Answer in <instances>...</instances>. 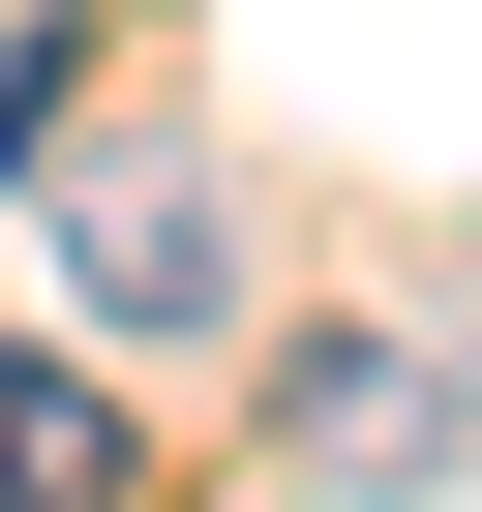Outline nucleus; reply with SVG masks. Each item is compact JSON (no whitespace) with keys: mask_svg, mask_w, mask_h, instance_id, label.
<instances>
[{"mask_svg":"<svg viewBox=\"0 0 482 512\" xmlns=\"http://www.w3.org/2000/svg\"><path fill=\"white\" fill-rule=\"evenodd\" d=\"M0 482H121V392H91V362H31V332H0Z\"/></svg>","mask_w":482,"mask_h":512,"instance_id":"2","label":"nucleus"},{"mask_svg":"<svg viewBox=\"0 0 482 512\" xmlns=\"http://www.w3.org/2000/svg\"><path fill=\"white\" fill-rule=\"evenodd\" d=\"M61 302L91 332H241V211H211V151H61Z\"/></svg>","mask_w":482,"mask_h":512,"instance_id":"1","label":"nucleus"}]
</instances>
